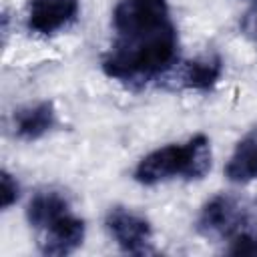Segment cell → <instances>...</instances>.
Instances as JSON below:
<instances>
[{
	"label": "cell",
	"mask_w": 257,
	"mask_h": 257,
	"mask_svg": "<svg viewBox=\"0 0 257 257\" xmlns=\"http://www.w3.org/2000/svg\"><path fill=\"white\" fill-rule=\"evenodd\" d=\"M225 177L237 185L257 179V126L235 145V151L225 165Z\"/></svg>",
	"instance_id": "30bf717a"
},
{
	"label": "cell",
	"mask_w": 257,
	"mask_h": 257,
	"mask_svg": "<svg viewBox=\"0 0 257 257\" xmlns=\"http://www.w3.org/2000/svg\"><path fill=\"white\" fill-rule=\"evenodd\" d=\"M211 171V143L205 135H195L185 143H171L145 155L135 167V181L157 185L171 179L199 181Z\"/></svg>",
	"instance_id": "7a4b0ae2"
},
{
	"label": "cell",
	"mask_w": 257,
	"mask_h": 257,
	"mask_svg": "<svg viewBox=\"0 0 257 257\" xmlns=\"http://www.w3.org/2000/svg\"><path fill=\"white\" fill-rule=\"evenodd\" d=\"M112 28L114 40L102 58L108 78L143 88L179 64V34L167 0H118Z\"/></svg>",
	"instance_id": "6da1fadb"
},
{
	"label": "cell",
	"mask_w": 257,
	"mask_h": 257,
	"mask_svg": "<svg viewBox=\"0 0 257 257\" xmlns=\"http://www.w3.org/2000/svg\"><path fill=\"white\" fill-rule=\"evenodd\" d=\"M221 76H223V60L219 54L211 52V54H203L199 58L183 62L171 80L175 88L209 92L215 88Z\"/></svg>",
	"instance_id": "52a82bcc"
},
{
	"label": "cell",
	"mask_w": 257,
	"mask_h": 257,
	"mask_svg": "<svg viewBox=\"0 0 257 257\" xmlns=\"http://www.w3.org/2000/svg\"><path fill=\"white\" fill-rule=\"evenodd\" d=\"M229 253H233V255H257V239L253 235L241 231L239 235H235L231 239Z\"/></svg>",
	"instance_id": "7c38bea8"
},
{
	"label": "cell",
	"mask_w": 257,
	"mask_h": 257,
	"mask_svg": "<svg viewBox=\"0 0 257 257\" xmlns=\"http://www.w3.org/2000/svg\"><path fill=\"white\" fill-rule=\"evenodd\" d=\"M56 126V108L50 100L22 106L14 112V133L22 141H38Z\"/></svg>",
	"instance_id": "ba28073f"
},
{
	"label": "cell",
	"mask_w": 257,
	"mask_h": 257,
	"mask_svg": "<svg viewBox=\"0 0 257 257\" xmlns=\"http://www.w3.org/2000/svg\"><path fill=\"white\" fill-rule=\"evenodd\" d=\"M239 30L245 38L257 42V0L251 2V6L243 12V16L239 20Z\"/></svg>",
	"instance_id": "4fadbf2b"
},
{
	"label": "cell",
	"mask_w": 257,
	"mask_h": 257,
	"mask_svg": "<svg viewBox=\"0 0 257 257\" xmlns=\"http://www.w3.org/2000/svg\"><path fill=\"white\" fill-rule=\"evenodd\" d=\"M38 233H40V241H38L40 251L44 255L62 257V255H70L82 245L86 227L82 219H78L68 211L66 215L58 217L54 223H50Z\"/></svg>",
	"instance_id": "8992f818"
},
{
	"label": "cell",
	"mask_w": 257,
	"mask_h": 257,
	"mask_svg": "<svg viewBox=\"0 0 257 257\" xmlns=\"http://www.w3.org/2000/svg\"><path fill=\"white\" fill-rule=\"evenodd\" d=\"M18 197H20V185L8 171H2V175H0V205H2V209L12 207L18 201Z\"/></svg>",
	"instance_id": "8fae6325"
},
{
	"label": "cell",
	"mask_w": 257,
	"mask_h": 257,
	"mask_svg": "<svg viewBox=\"0 0 257 257\" xmlns=\"http://www.w3.org/2000/svg\"><path fill=\"white\" fill-rule=\"evenodd\" d=\"M104 227L120 251L131 255H145L153 251V225L145 215L126 207H112L104 217Z\"/></svg>",
	"instance_id": "277c9868"
},
{
	"label": "cell",
	"mask_w": 257,
	"mask_h": 257,
	"mask_svg": "<svg viewBox=\"0 0 257 257\" xmlns=\"http://www.w3.org/2000/svg\"><path fill=\"white\" fill-rule=\"evenodd\" d=\"M245 225L247 209L237 197L227 193L211 197L197 217V231L215 241H231L245 229Z\"/></svg>",
	"instance_id": "3957f363"
},
{
	"label": "cell",
	"mask_w": 257,
	"mask_h": 257,
	"mask_svg": "<svg viewBox=\"0 0 257 257\" xmlns=\"http://www.w3.org/2000/svg\"><path fill=\"white\" fill-rule=\"evenodd\" d=\"M70 211V203L64 193L56 189H44L36 191L32 199L26 205V219L32 229L42 231L50 223H54L58 217L66 215Z\"/></svg>",
	"instance_id": "9c48e42d"
},
{
	"label": "cell",
	"mask_w": 257,
	"mask_h": 257,
	"mask_svg": "<svg viewBox=\"0 0 257 257\" xmlns=\"http://www.w3.org/2000/svg\"><path fill=\"white\" fill-rule=\"evenodd\" d=\"M251 2H255V0H251Z\"/></svg>",
	"instance_id": "5bb4252c"
},
{
	"label": "cell",
	"mask_w": 257,
	"mask_h": 257,
	"mask_svg": "<svg viewBox=\"0 0 257 257\" xmlns=\"http://www.w3.org/2000/svg\"><path fill=\"white\" fill-rule=\"evenodd\" d=\"M78 0H30L28 28L42 36H52L68 28L78 16Z\"/></svg>",
	"instance_id": "5b68a950"
}]
</instances>
